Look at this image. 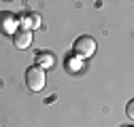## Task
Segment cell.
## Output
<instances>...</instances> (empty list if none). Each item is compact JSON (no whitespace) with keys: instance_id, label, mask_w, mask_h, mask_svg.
<instances>
[{"instance_id":"3","label":"cell","mask_w":134,"mask_h":127,"mask_svg":"<svg viewBox=\"0 0 134 127\" xmlns=\"http://www.w3.org/2000/svg\"><path fill=\"white\" fill-rule=\"evenodd\" d=\"M15 28H17V17H15L13 13H9V11L0 13V30H2L4 34H13Z\"/></svg>"},{"instance_id":"1","label":"cell","mask_w":134,"mask_h":127,"mask_svg":"<svg viewBox=\"0 0 134 127\" xmlns=\"http://www.w3.org/2000/svg\"><path fill=\"white\" fill-rule=\"evenodd\" d=\"M45 83H47V76H45V70L38 68V66H30L26 70V85L30 91H41L45 89Z\"/></svg>"},{"instance_id":"7","label":"cell","mask_w":134,"mask_h":127,"mask_svg":"<svg viewBox=\"0 0 134 127\" xmlns=\"http://www.w3.org/2000/svg\"><path fill=\"white\" fill-rule=\"evenodd\" d=\"M128 119H130V121H134V102H130V104H128Z\"/></svg>"},{"instance_id":"2","label":"cell","mask_w":134,"mask_h":127,"mask_svg":"<svg viewBox=\"0 0 134 127\" xmlns=\"http://www.w3.org/2000/svg\"><path fill=\"white\" fill-rule=\"evenodd\" d=\"M72 51L79 59H85V57H92L96 53V40L92 36H79L72 45Z\"/></svg>"},{"instance_id":"5","label":"cell","mask_w":134,"mask_h":127,"mask_svg":"<svg viewBox=\"0 0 134 127\" xmlns=\"http://www.w3.org/2000/svg\"><path fill=\"white\" fill-rule=\"evenodd\" d=\"M13 42H15V47H17V49H28V47L32 45V32H28V30L15 32Z\"/></svg>"},{"instance_id":"4","label":"cell","mask_w":134,"mask_h":127,"mask_svg":"<svg viewBox=\"0 0 134 127\" xmlns=\"http://www.w3.org/2000/svg\"><path fill=\"white\" fill-rule=\"evenodd\" d=\"M17 26H19V30H28L30 32V28H38L41 26V17L38 15H21V17H17Z\"/></svg>"},{"instance_id":"6","label":"cell","mask_w":134,"mask_h":127,"mask_svg":"<svg viewBox=\"0 0 134 127\" xmlns=\"http://www.w3.org/2000/svg\"><path fill=\"white\" fill-rule=\"evenodd\" d=\"M53 61H55V59H53V55L49 53V51H43V53L36 55V66L43 68V70H45V68H51V66H53Z\"/></svg>"}]
</instances>
